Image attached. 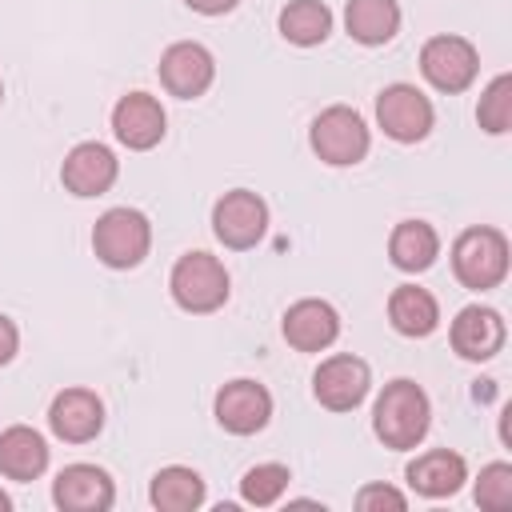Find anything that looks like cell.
Instances as JSON below:
<instances>
[{
	"label": "cell",
	"mask_w": 512,
	"mask_h": 512,
	"mask_svg": "<svg viewBox=\"0 0 512 512\" xmlns=\"http://www.w3.org/2000/svg\"><path fill=\"white\" fill-rule=\"evenodd\" d=\"M428 424H432V404H428V396H424L420 384H412V380H392V384L380 392L376 412H372V428H376V436H380L388 448H396V452L416 448V444L424 440Z\"/></svg>",
	"instance_id": "cell-1"
},
{
	"label": "cell",
	"mask_w": 512,
	"mask_h": 512,
	"mask_svg": "<svg viewBox=\"0 0 512 512\" xmlns=\"http://www.w3.org/2000/svg\"><path fill=\"white\" fill-rule=\"evenodd\" d=\"M452 272L464 288L484 292L508 276V240L496 228H468L452 244Z\"/></svg>",
	"instance_id": "cell-2"
},
{
	"label": "cell",
	"mask_w": 512,
	"mask_h": 512,
	"mask_svg": "<svg viewBox=\"0 0 512 512\" xmlns=\"http://www.w3.org/2000/svg\"><path fill=\"white\" fill-rule=\"evenodd\" d=\"M92 248L108 268H136L152 248V224L136 208H108L92 228Z\"/></svg>",
	"instance_id": "cell-3"
},
{
	"label": "cell",
	"mask_w": 512,
	"mask_h": 512,
	"mask_svg": "<svg viewBox=\"0 0 512 512\" xmlns=\"http://www.w3.org/2000/svg\"><path fill=\"white\" fill-rule=\"evenodd\" d=\"M168 288L184 312H216L228 300V272L208 252H184L172 268Z\"/></svg>",
	"instance_id": "cell-4"
},
{
	"label": "cell",
	"mask_w": 512,
	"mask_h": 512,
	"mask_svg": "<svg viewBox=\"0 0 512 512\" xmlns=\"http://www.w3.org/2000/svg\"><path fill=\"white\" fill-rule=\"evenodd\" d=\"M312 152L332 164V168H348L360 164L368 156V128L360 120L356 108L348 104H332L312 120Z\"/></svg>",
	"instance_id": "cell-5"
},
{
	"label": "cell",
	"mask_w": 512,
	"mask_h": 512,
	"mask_svg": "<svg viewBox=\"0 0 512 512\" xmlns=\"http://www.w3.org/2000/svg\"><path fill=\"white\" fill-rule=\"evenodd\" d=\"M212 232L224 248H236V252L256 248L260 236L268 232V204L248 188H232L212 208Z\"/></svg>",
	"instance_id": "cell-6"
},
{
	"label": "cell",
	"mask_w": 512,
	"mask_h": 512,
	"mask_svg": "<svg viewBox=\"0 0 512 512\" xmlns=\"http://www.w3.org/2000/svg\"><path fill=\"white\" fill-rule=\"evenodd\" d=\"M376 120L384 128V136L400 140V144H416L432 132V100L412 88V84H388L380 96H376Z\"/></svg>",
	"instance_id": "cell-7"
},
{
	"label": "cell",
	"mask_w": 512,
	"mask_h": 512,
	"mask_svg": "<svg viewBox=\"0 0 512 512\" xmlns=\"http://www.w3.org/2000/svg\"><path fill=\"white\" fill-rule=\"evenodd\" d=\"M420 72L440 92H464L480 72V56L464 36H432L420 48Z\"/></svg>",
	"instance_id": "cell-8"
},
{
	"label": "cell",
	"mask_w": 512,
	"mask_h": 512,
	"mask_svg": "<svg viewBox=\"0 0 512 512\" xmlns=\"http://www.w3.org/2000/svg\"><path fill=\"white\" fill-rule=\"evenodd\" d=\"M368 388H372L368 364H364L360 356H348V352L328 356V360L316 368V376H312L316 400H320L324 408H332V412H352V408H360L364 396H368Z\"/></svg>",
	"instance_id": "cell-9"
},
{
	"label": "cell",
	"mask_w": 512,
	"mask_h": 512,
	"mask_svg": "<svg viewBox=\"0 0 512 512\" xmlns=\"http://www.w3.org/2000/svg\"><path fill=\"white\" fill-rule=\"evenodd\" d=\"M212 76H216V60L196 40H180V44L164 48V56H160V84L172 96H180V100L204 96L208 84H212Z\"/></svg>",
	"instance_id": "cell-10"
},
{
	"label": "cell",
	"mask_w": 512,
	"mask_h": 512,
	"mask_svg": "<svg viewBox=\"0 0 512 512\" xmlns=\"http://www.w3.org/2000/svg\"><path fill=\"white\" fill-rule=\"evenodd\" d=\"M272 416V396L260 380H232L216 392V420L232 436H252L268 424Z\"/></svg>",
	"instance_id": "cell-11"
},
{
	"label": "cell",
	"mask_w": 512,
	"mask_h": 512,
	"mask_svg": "<svg viewBox=\"0 0 512 512\" xmlns=\"http://www.w3.org/2000/svg\"><path fill=\"white\" fill-rule=\"evenodd\" d=\"M112 132L124 148L132 152H148L164 140V108L156 96L148 92H128L116 100L112 108Z\"/></svg>",
	"instance_id": "cell-12"
},
{
	"label": "cell",
	"mask_w": 512,
	"mask_h": 512,
	"mask_svg": "<svg viewBox=\"0 0 512 512\" xmlns=\"http://www.w3.org/2000/svg\"><path fill=\"white\" fill-rule=\"evenodd\" d=\"M116 172H120V164H116L112 148H104L100 140L76 144L60 164V180L72 196H104L116 184Z\"/></svg>",
	"instance_id": "cell-13"
},
{
	"label": "cell",
	"mask_w": 512,
	"mask_h": 512,
	"mask_svg": "<svg viewBox=\"0 0 512 512\" xmlns=\"http://www.w3.org/2000/svg\"><path fill=\"white\" fill-rule=\"evenodd\" d=\"M52 500L64 512H104L116 500V488L104 468L96 464H68L52 480Z\"/></svg>",
	"instance_id": "cell-14"
},
{
	"label": "cell",
	"mask_w": 512,
	"mask_h": 512,
	"mask_svg": "<svg viewBox=\"0 0 512 512\" xmlns=\"http://www.w3.org/2000/svg\"><path fill=\"white\" fill-rule=\"evenodd\" d=\"M48 424L60 440L68 444H88L100 428H104V404L96 392L88 388H64L52 408H48Z\"/></svg>",
	"instance_id": "cell-15"
},
{
	"label": "cell",
	"mask_w": 512,
	"mask_h": 512,
	"mask_svg": "<svg viewBox=\"0 0 512 512\" xmlns=\"http://www.w3.org/2000/svg\"><path fill=\"white\" fill-rule=\"evenodd\" d=\"M284 340L296 352H320L340 336V316L328 300H296L284 312Z\"/></svg>",
	"instance_id": "cell-16"
},
{
	"label": "cell",
	"mask_w": 512,
	"mask_h": 512,
	"mask_svg": "<svg viewBox=\"0 0 512 512\" xmlns=\"http://www.w3.org/2000/svg\"><path fill=\"white\" fill-rule=\"evenodd\" d=\"M452 348L464 360H492L504 348V320L496 308L468 304L452 320Z\"/></svg>",
	"instance_id": "cell-17"
},
{
	"label": "cell",
	"mask_w": 512,
	"mask_h": 512,
	"mask_svg": "<svg viewBox=\"0 0 512 512\" xmlns=\"http://www.w3.org/2000/svg\"><path fill=\"white\" fill-rule=\"evenodd\" d=\"M464 480H468V464H464V456H456L448 448H432V452H424L408 464V484L420 496H432V500L452 496Z\"/></svg>",
	"instance_id": "cell-18"
},
{
	"label": "cell",
	"mask_w": 512,
	"mask_h": 512,
	"mask_svg": "<svg viewBox=\"0 0 512 512\" xmlns=\"http://www.w3.org/2000/svg\"><path fill=\"white\" fill-rule=\"evenodd\" d=\"M48 468V444L36 428L12 424L0 432V472L8 480H36Z\"/></svg>",
	"instance_id": "cell-19"
},
{
	"label": "cell",
	"mask_w": 512,
	"mask_h": 512,
	"mask_svg": "<svg viewBox=\"0 0 512 512\" xmlns=\"http://www.w3.org/2000/svg\"><path fill=\"white\" fill-rule=\"evenodd\" d=\"M388 256L400 272H424L432 268V260L440 256V236L432 224L424 220H400L392 228V240H388Z\"/></svg>",
	"instance_id": "cell-20"
},
{
	"label": "cell",
	"mask_w": 512,
	"mask_h": 512,
	"mask_svg": "<svg viewBox=\"0 0 512 512\" xmlns=\"http://www.w3.org/2000/svg\"><path fill=\"white\" fill-rule=\"evenodd\" d=\"M388 320L400 336H428L436 324H440V308H436V296L428 288H416V284H400L392 296H388Z\"/></svg>",
	"instance_id": "cell-21"
},
{
	"label": "cell",
	"mask_w": 512,
	"mask_h": 512,
	"mask_svg": "<svg viewBox=\"0 0 512 512\" xmlns=\"http://www.w3.org/2000/svg\"><path fill=\"white\" fill-rule=\"evenodd\" d=\"M344 24H348V36L360 44H388L400 28V4L396 0H348Z\"/></svg>",
	"instance_id": "cell-22"
},
{
	"label": "cell",
	"mask_w": 512,
	"mask_h": 512,
	"mask_svg": "<svg viewBox=\"0 0 512 512\" xmlns=\"http://www.w3.org/2000/svg\"><path fill=\"white\" fill-rule=\"evenodd\" d=\"M148 496L160 512H192L204 504V480H200V472H192L184 464H168L152 476Z\"/></svg>",
	"instance_id": "cell-23"
},
{
	"label": "cell",
	"mask_w": 512,
	"mask_h": 512,
	"mask_svg": "<svg viewBox=\"0 0 512 512\" xmlns=\"http://www.w3.org/2000/svg\"><path fill=\"white\" fill-rule=\"evenodd\" d=\"M280 32H284V40H292L300 48L324 44L332 32V12L320 0H288L280 8Z\"/></svg>",
	"instance_id": "cell-24"
},
{
	"label": "cell",
	"mask_w": 512,
	"mask_h": 512,
	"mask_svg": "<svg viewBox=\"0 0 512 512\" xmlns=\"http://www.w3.org/2000/svg\"><path fill=\"white\" fill-rule=\"evenodd\" d=\"M476 120H480V128L492 132V136H504V132H508V124H512V76H508V72H500V76L484 88L480 108H476Z\"/></svg>",
	"instance_id": "cell-25"
},
{
	"label": "cell",
	"mask_w": 512,
	"mask_h": 512,
	"mask_svg": "<svg viewBox=\"0 0 512 512\" xmlns=\"http://www.w3.org/2000/svg\"><path fill=\"white\" fill-rule=\"evenodd\" d=\"M284 488H288V468H284V464H256V468H248L244 480H240V496H244L248 504H256V508L276 504V500L284 496Z\"/></svg>",
	"instance_id": "cell-26"
},
{
	"label": "cell",
	"mask_w": 512,
	"mask_h": 512,
	"mask_svg": "<svg viewBox=\"0 0 512 512\" xmlns=\"http://www.w3.org/2000/svg\"><path fill=\"white\" fill-rule=\"evenodd\" d=\"M476 504L488 508V512H504L512 508V464H488L480 468V480H476Z\"/></svg>",
	"instance_id": "cell-27"
},
{
	"label": "cell",
	"mask_w": 512,
	"mask_h": 512,
	"mask_svg": "<svg viewBox=\"0 0 512 512\" xmlns=\"http://www.w3.org/2000/svg\"><path fill=\"white\" fill-rule=\"evenodd\" d=\"M356 508H364V512H372V508H396V512H404L408 500H404V492H396L388 484H368V488H360Z\"/></svg>",
	"instance_id": "cell-28"
},
{
	"label": "cell",
	"mask_w": 512,
	"mask_h": 512,
	"mask_svg": "<svg viewBox=\"0 0 512 512\" xmlns=\"http://www.w3.org/2000/svg\"><path fill=\"white\" fill-rule=\"evenodd\" d=\"M16 348H20V332H16V324L0 312V364H8V360L16 356Z\"/></svg>",
	"instance_id": "cell-29"
},
{
	"label": "cell",
	"mask_w": 512,
	"mask_h": 512,
	"mask_svg": "<svg viewBox=\"0 0 512 512\" xmlns=\"http://www.w3.org/2000/svg\"><path fill=\"white\" fill-rule=\"evenodd\" d=\"M192 12H200V16H224V12H232L240 0H184Z\"/></svg>",
	"instance_id": "cell-30"
},
{
	"label": "cell",
	"mask_w": 512,
	"mask_h": 512,
	"mask_svg": "<svg viewBox=\"0 0 512 512\" xmlns=\"http://www.w3.org/2000/svg\"><path fill=\"white\" fill-rule=\"evenodd\" d=\"M8 508H12V500H8L4 492H0V512H8Z\"/></svg>",
	"instance_id": "cell-31"
},
{
	"label": "cell",
	"mask_w": 512,
	"mask_h": 512,
	"mask_svg": "<svg viewBox=\"0 0 512 512\" xmlns=\"http://www.w3.org/2000/svg\"><path fill=\"white\" fill-rule=\"evenodd\" d=\"M0 100H4V84H0Z\"/></svg>",
	"instance_id": "cell-32"
}]
</instances>
